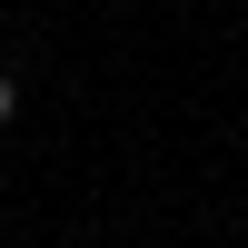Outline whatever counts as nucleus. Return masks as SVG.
Returning <instances> with one entry per match:
<instances>
[{
	"label": "nucleus",
	"mask_w": 248,
	"mask_h": 248,
	"mask_svg": "<svg viewBox=\"0 0 248 248\" xmlns=\"http://www.w3.org/2000/svg\"><path fill=\"white\" fill-rule=\"evenodd\" d=\"M10 119H20V79L0 70V129H10Z\"/></svg>",
	"instance_id": "1"
}]
</instances>
